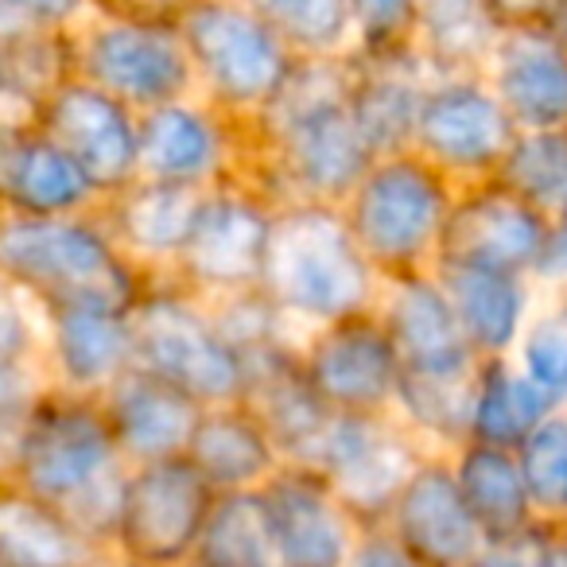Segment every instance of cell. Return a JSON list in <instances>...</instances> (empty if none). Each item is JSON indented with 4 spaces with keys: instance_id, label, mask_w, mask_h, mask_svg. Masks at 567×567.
I'll use <instances>...</instances> for the list:
<instances>
[{
    "instance_id": "obj_42",
    "label": "cell",
    "mask_w": 567,
    "mask_h": 567,
    "mask_svg": "<svg viewBox=\"0 0 567 567\" xmlns=\"http://www.w3.org/2000/svg\"><path fill=\"white\" fill-rule=\"evenodd\" d=\"M86 4L71 0H0V48L32 32H71Z\"/></svg>"
},
{
    "instance_id": "obj_8",
    "label": "cell",
    "mask_w": 567,
    "mask_h": 567,
    "mask_svg": "<svg viewBox=\"0 0 567 567\" xmlns=\"http://www.w3.org/2000/svg\"><path fill=\"white\" fill-rule=\"evenodd\" d=\"M136 370L187 393L198 409L241 401L245 362L221 334L214 308L175 280H152L133 303Z\"/></svg>"
},
{
    "instance_id": "obj_10",
    "label": "cell",
    "mask_w": 567,
    "mask_h": 567,
    "mask_svg": "<svg viewBox=\"0 0 567 567\" xmlns=\"http://www.w3.org/2000/svg\"><path fill=\"white\" fill-rule=\"evenodd\" d=\"M210 505L214 489L198 478L187 458L128 466L110 556H117L128 567L195 564Z\"/></svg>"
},
{
    "instance_id": "obj_41",
    "label": "cell",
    "mask_w": 567,
    "mask_h": 567,
    "mask_svg": "<svg viewBox=\"0 0 567 567\" xmlns=\"http://www.w3.org/2000/svg\"><path fill=\"white\" fill-rule=\"evenodd\" d=\"M43 316L24 292L0 280V365H40Z\"/></svg>"
},
{
    "instance_id": "obj_21",
    "label": "cell",
    "mask_w": 567,
    "mask_h": 567,
    "mask_svg": "<svg viewBox=\"0 0 567 567\" xmlns=\"http://www.w3.org/2000/svg\"><path fill=\"white\" fill-rule=\"evenodd\" d=\"M544 241H548V218L513 198L497 179H486L474 187H458L440 260H466V265L536 276Z\"/></svg>"
},
{
    "instance_id": "obj_9",
    "label": "cell",
    "mask_w": 567,
    "mask_h": 567,
    "mask_svg": "<svg viewBox=\"0 0 567 567\" xmlns=\"http://www.w3.org/2000/svg\"><path fill=\"white\" fill-rule=\"evenodd\" d=\"M276 214H280V203L249 175L203 190L190 214L179 265L167 280L206 303L260 288Z\"/></svg>"
},
{
    "instance_id": "obj_2",
    "label": "cell",
    "mask_w": 567,
    "mask_h": 567,
    "mask_svg": "<svg viewBox=\"0 0 567 567\" xmlns=\"http://www.w3.org/2000/svg\"><path fill=\"white\" fill-rule=\"evenodd\" d=\"M125 471L102 404L43 389L12 440L0 482L63 509L74 528L110 556Z\"/></svg>"
},
{
    "instance_id": "obj_51",
    "label": "cell",
    "mask_w": 567,
    "mask_h": 567,
    "mask_svg": "<svg viewBox=\"0 0 567 567\" xmlns=\"http://www.w3.org/2000/svg\"><path fill=\"white\" fill-rule=\"evenodd\" d=\"M187 567H198V564H187Z\"/></svg>"
},
{
    "instance_id": "obj_37",
    "label": "cell",
    "mask_w": 567,
    "mask_h": 567,
    "mask_svg": "<svg viewBox=\"0 0 567 567\" xmlns=\"http://www.w3.org/2000/svg\"><path fill=\"white\" fill-rule=\"evenodd\" d=\"M513 365L551 404L567 409V292H544L513 350Z\"/></svg>"
},
{
    "instance_id": "obj_29",
    "label": "cell",
    "mask_w": 567,
    "mask_h": 567,
    "mask_svg": "<svg viewBox=\"0 0 567 567\" xmlns=\"http://www.w3.org/2000/svg\"><path fill=\"white\" fill-rule=\"evenodd\" d=\"M505 32V0H416L412 51L432 79L482 74Z\"/></svg>"
},
{
    "instance_id": "obj_4",
    "label": "cell",
    "mask_w": 567,
    "mask_h": 567,
    "mask_svg": "<svg viewBox=\"0 0 567 567\" xmlns=\"http://www.w3.org/2000/svg\"><path fill=\"white\" fill-rule=\"evenodd\" d=\"M175 9L179 4L164 0L86 4L71 32L74 79L117 97L133 113L190 97L195 79Z\"/></svg>"
},
{
    "instance_id": "obj_12",
    "label": "cell",
    "mask_w": 567,
    "mask_h": 567,
    "mask_svg": "<svg viewBox=\"0 0 567 567\" xmlns=\"http://www.w3.org/2000/svg\"><path fill=\"white\" fill-rule=\"evenodd\" d=\"M424 455L393 416H331L308 466H316L358 528H381Z\"/></svg>"
},
{
    "instance_id": "obj_39",
    "label": "cell",
    "mask_w": 567,
    "mask_h": 567,
    "mask_svg": "<svg viewBox=\"0 0 567 567\" xmlns=\"http://www.w3.org/2000/svg\"><path fill=\"white\" fill-rule=\"evenodd\" d=\"M210 308H214V319H218L221 334H226L237 354H241V362L249 354H260V350L300 342V334L288 327V319L276 311V303L268 300L260 288L229 296V300H218V303H210Z\"/></svg>"
},
{
    "instance_id": "obj_36",
    "label": "cell",
    "mask_w": 567,
    "mask_h": 567,
    "mask_svg": "<svg viewBox=\"0 0 567 567\" xmlns=\"http://www.w3.org/2000/svg\"><path fill=\"white\" fill-rule=\"evenodd\" d=\"M513 198L533 206L540 218L567 210V128L517 133L494 175Z\"/></svg>"
},
{
    "instance_id": "obj_38",
    "label": "cell",
    "mask_w": 567,
    "mask_h": 567,
    "mask_svg": "<svg viewBox=\"0 0 567 567\" xmlns=\"http://www.w3.org/2000/svg\"><path fill=\"white\" fill-rule=\"evenodd\" d=\"M525 478L536 520L548 528H567V409L540 420L533 435L513 451Z\"/></svg>"
},
{
    "instance_id": "obj_3",
    "label": "cell",
    "mask_w": 567,
    "mask_h": 567,
    "mask_svg": "<svg viewBox=\"0 0 567 567\" xmlns=\"http://www.w3.org/2000/svg\"><path fill=\"white\" fill-rule=\"evenodd\" d=\"M260 292L303 339L319 327L373 311L381 276L350 237L339 206L292 203L276 214Z\"/></svg>"
},
{
    "instance_id": "obj_33",
    "label": "cell",
    "mask_w": 567,
    "mask_h": 567,
    "mask_svg": "<svg viewBox=\"0 0 567 567\" xmlns=\"http://www.w3.org/2000/svg\"><path fill=\"white\" fill-rule=\"evenodd\" d=\"M471 373H404L389 416L427 451L451 455L466 443V409H471Z\"/></svg>"
},
{
    "instance_id": "obj_50",
    "label": "cell",
    "mask_w": 567,
    "mask_h": 567,
    "mask_svg": "<svg viewBox=\"0 0 567 567\" xmlns=\"http://www.w3.org/2000/svg\"><path fill=\"white\" fill-rule=\"evenodd\" d=\"M94 567H128V564H121V559L117 556H102V559H97V564Z\"/></svg>"
},
{
    "instance_id": "obj_6",
    "label": "cell",
    "mask_w": 567,
    "mask_h": 567,
    "mask_svg": "<svg viewBox=\"0 0 567 567\" xmlns=\"http://www.w3.org/2000/svg\"><path fill=\"white\" fill-rule=\"evenodd\" d=\"M458 187L412 152L378 156L339 206L350 237L381 280L432 272L443 257Z\"/></svg>"
},
{
    "instance_id": "obj_31",
    "label": "cell",
    "mask_w": 567,
    "mask_h": 567,
    "mask_svg": "<svg viewBox=\"0 0 567 567\" xmlns=\"http://www.w3.org/2000/svg\"><path fill=\"white\" fill-rule=\"evenodd\" d=\"M102 556L63 509L0 482V567H94Z\"/></svg>"
},
{
    "instance_id": "obj_35",
    "label": "cell",
    "mask_w": 567,
    "mask_h": 567,
    "mask_svg": "<svg viewBox=\"0 0 567 567\" xmlns=\"http://www.w3.org/2000/svg\"><path fill=\"white\" fill-rule=\"evenodd\" d=\"M198 567H280L260 494L214 497L195 551Z\"/></svg>"
},
{
    "instance_id": "obj_5",
    "label": "cell",
    "mask_w": 567,
    "mask_h": 567,
    "mask_svg": "<svg viewBox=\"0 0 567 567\" xmlns=\"http://www.w3.org/2000/svg\"><path fill=\"white\" fill-rule=\"evenodd\" d=\"M0 280L40 311L90 300L133 308L152 284L121 257L97 210L74 218L0 214Z\"/></svg>"
},
{
    "instance_id": "obj_14",
    "label": "cell",
    "mask_w": 567,
    "mask_h": 567,
    "mask_svg": "<svg viewBox=\"0 0 567 567\" xmlns=\"http://www.w3.org/2000/svg\"><path fill=\"white\" fill-rule=\"evenodd\" d=\"M300 365L331 416H389L404 378L401 354L373 311L303 334Z\"/></svg>"
},
{
    "instance_id": "obj_44",
    "label": "cell",
    "mask_w": 567,
    "mask_h": 567,
    "mask_svg": "<svg viewBox=\"0 0 567 567\" xmlns=\"http://www.w3.org/2000/svg\"><path fill=\"white\" fill-rule=\"evenodd\" d=\"M342 567H420L385 528H362L354 551Z\"/></svg>"
},
{
    "instance_id": "obj_46",
    "label": "cell",
    "mask_w": 567,
    "mask_h": 567,
    "mask_svg": "<svg viewBox=\"0 0 567 567\" xmlns=\"http://www.w3.org/2000/svg\"><path fill=\"white\" fill-rule=\"evenodd\" d=\"M536 284L544 292H567V210L548 221V241L536 268Z\"/></svg>"
},
{
    "instance_id": "obj_45",
    "label": "cell",
    "mask_w": 567,
    "mask_h": 567,
    "mask_svg": "<svg viewBox=\"0 0 567 567\" xmlns=\"http://www.w3.org/2000/svg\"><path fill=\"white\" fill-rule=\"evenodd\" d=\"M540 536L544 525L536 533L513 536V540H486L471 567H536L540 564Z\"/></svg>"
},
{
    "instance_id": "obj_7",
    "label": "cell",
    "mask_w": 567,
    "mask_h": 567,
    "mask_svg": "<svg viewBox=\"0 0 567 567\" xmlns=\"http://www.w3.org/2000/svg\"><path fill=\"white\" fill-rule=\"evenodd\" d=\"M175 12L195 94L252 125L296 71L292 51L268 24L260 0H195Z\"/></svg>"
},
{
    "instance_id": "obj_22",
    "label": "cell",
    "mask_w": 567,
    "mask_h": 567,
    "mask_svg": "<svg viewBox=\"0 0 567 567\" xmlns=\"http://www.w3.org/2000/svg\"><path fill=\"white\" fill-rule=\"evenodd\" d=\"M373 316L393 339L404 373H471L478 365L435 272L381 280Z\"/></svg>"
},
{
    "instance_id": "obj_16",
    "label": "cell",
    "mask_w": 567,
    "mask_h": 567,
    "mask_svg": "<svg viewBox=\"0 0 567 567\" xmlns=\"http://www.w3.org/2000/svg\"><path fill=\"white\" fill-rule=\"evenodd\" d=\"M32 121L86 172L102 198L141 179V113L90 82H63Z\"/></svg>"
},
{
    "instance_id": "obj_27",
    "label": "cell",
    "mask_w": 567,
    "mask_h": 567,
    "mask_svg": "<svg viewBox=\"0 0 567 567\" xmlns=\"http://www.w3.org/2000/svg\"><path fill=\"white\" fill-rule=\"evenodd\" d=\"M183 458L214 489V497L260 494L288 466L265 424L241 401L198 412L195 435H190Z\"/></svg>"
},
{
    "instance_id": "obj_30",
    "label": "cell",
    "mask_w": 567,
    "mask_h": 567,
    "mask_svg": "<svg viewBox=\"0 0 567 567\" xmlns=\"http://www.w3.org/2000/svg\"><path fill=\"white\" fill-rule=\"evenodd\" d=\"M451 474L482 540H513L540 528L513 451L463 443L458 451H451Z\"/></svg>"
},
{
    "instance_id": "obj_34",
    "label": "cell",
    "mask_w": 567,
    "mask_h": 567,
    "mask_svg": "<svg viewBox=\"0 0 567 567\" xmlns=\"http://www.w3.org/2000/svg\"><path fill=\"white\" fill-rule=\"evenodd\" d=\"M296 63H347L354 55V0H260Z\"/></svg>"
},
{
    "instance_id": "obj_28",
    "label": "cell",
    "mask_w": 567,
    "mask_h": 567,
    "mask_svg": "<svg viewBox=\"0 0 567 567\" xmlns=\"http://www.w3.org/2000/svg\"><path fill=\"white\" fill-rule=\"evenodd\" d=\"M427 82L432 74L412 48L396 55L350 59L347 110L373 159L412 148V128H416Z\"/></svg>"
},
{
    "instance_id": "obj_43",
    "label": "cell",
    "mask_w": 567,
    "mask_h": 567,
    "mask_svg": "<svg viewBox=\"0 0 567 567\" xmlns=\"http://www.w3.org/2000/svg\"><path fill=\"white\" fill-rule=\"evenodd\" d=\"M43 389L48 381H43L40 365H0V474H4L20 424L43 396Z\"/></svg>"
},
{
    "instance_id": "obj_17",
    "label": "cell",
    "mask_w": 567,
    "mask_h": 567,
    "mask_svg": "<svg viewBox=\"0 0 567 567\" xmlns=\"http://www.w3.org/2000/svg\"><path fill=\"white\" fill-rule=\"evenodd\" d=\"M40 373L48 389L102 401L136 365L133 308L121 303H55L43 308Z\"/></svg>"
},
{
    "instance_id": "obj_49",
    "label": "cell",
    "mask_w": 567,
    "mask_h": 567,
    "mask_svg": "<svg viewBox=\"0 0 567 567\" xmlns=\"http://www.w3.org/2000/svg\"><path fill=\"white\" fill-rule=\"evenodd\" d=\"M544 24L551 28V35L567 51V0H544Z\"/></svg>"
},
{
    "instance_id": "obj_18",
    "label": "cell",
    "mask_w": 567,
    "mask_h": 567,
    "mask_svg": "<svg viewBox=\"0 0 567 567\" xmlns=\"http://www.w3.org/2000/svg\"><path fill=\"white\" fill-rule=\"evenodd\" d=\"M260 502L272 525L280 567H342L362 536L358 520L316 466L288 463L260 489Z\"/></svg>"
},
{
    "instance_id": "obj_48",
    "label": "cell",
    "mask_w": 567,
    "mask_h": 567,
    "mask_svg": "<svg viewBox=\"0 0 567 567\" xmlns=\"http://www.w3.org/2000/svg\"><path fill=\"white\" fill-rule=\"evenodd\" d=\"M536 567H567V528H548L540 536V564Z\"/></svg>"
},
{
    "instance_id": "obj_15",
    "label": "cell",
    "mask_w": 567,
    "mask_h": 567,
    "mask_svg": "<svg viewBox=\"0 0 567 567\" xmlns=\"http://www.w3.org/2000/svg\"><path fill=\"white\" fill-rule=\"evenodd\" d=\"M482 79L517 133L567 128V51L544 24V0H505V32Z\"/></svg>"
},
{
    "instance_id": "obj_20",
    "label": "cell",
    "mask_w": 567,
    "mask_h": 567,
    "mask_svg": "<svg viewBox=\"0 0 567 567\" xmlns=\"http://www.w3.org/2000/svg\"><path fill=\"white\" fill-rule=\"evenodd\" d=\"M102 206L97 187L35 121H0V214L74 218Z\"/></svg>"
},
{
    "instance_id": "obj_13",
    "label": "cell",
    "mask_w": 567,
    "mask_h": 567,
    "mask_svg": "<svg viewBox=\"0 0 567 567\" xmlns=\"http://www.w3.org/2000/svg\"><path fill=\"white\" fill-rule=\"evenodd\" d=\"M249 125L226 117L198 94L141 113V179L203 195L249 172Z\"/></svg>"
},
{
    "instance_id": "obj_25",
    "label": "cell",
    "mask_w": 567,
    "mask_h": 567,
    "mask_svg": "<svg viewBox=\"0 0 567 567\" xmlns=\"http://www.w3.org/2000/svg\"><path fill=\"white\" fill-rule=\"evenodd\" d=\"M97 404H102V416L125 466L183 458L195 435L198 412H203L187 393L136 365Z\"/></svg>"
},
{
    "instance_id": "obj_24",
    "label": "cell",
    "mask_w": 567,
    "mask_h": 567,
    "mask_svg": "<svg viewBox=\"0 0 567 567\" xmlns=\"http://www.w3.org/2000/svg\"><path fill=\"white\" fill-rule=\"evenodd\" d=\"M241 404L265 424V432L280 447L284 463L308 466L327 424H331V409L319 401L300 365V342L245 358Z\"/></svg>"
},
{
    "instance_id": "obj_1",
    "label": "cell",
    "mask_w": 567,
    "mask_h": 567,
    "mask_svg": "<svg viewBox=\"0 0 567 567\" xmlns=\"http://www.w3.org/2000/svg\"><path fill=\"white\" fill-rule=\"evenodd\" d=\"M347 63H296L292 79L249 125V179L260 183L280 206H342L373 152L365 148L347 110Z\"/></svg>"
},
{
    "instance_id": "obj_19",
    "label": "cell",
    "mask_w": 567,
    "mask_h": 567,
    "mask_svg": "<svg viewBox=\"0 0 567 567\" xmlns=\"http://www.w3.org/2000/svg\"><path fill=\"white\" fill-rule=\"evenodd\" d=\"M381 528L420 567H471L486 544L455 486L451 455L420 458Z\"/></svg>"
},
{
    "instance_id": "obj_11",
    "label": "cell",
    "mask_w": 567,
    "mask_h": 567,
    "mask_svg": "<svg viewBox=\"0 0 567 567\" xmlns=\"http://www.w3.org/2000/svg\"><path fill=\"white\" fill-rule=\"evenodd\" d=\"M513 136L517 128L489 82L482 74H455L427 82L409 152L455 187H474L494 179Z\"/></svg>"
},
{
    "instance_id": "obj_40",
    "label": "cell",
    "mask_w": 567,
    "mask_h": 567,
    "mask_svg": "<svg viewBox=\"0 0 567 567\" xmlns=\"http://www.w3.org/2000/svg\"><path fill=\"white\" fill-rule=\"evenodd\" d=\"M416 0H354V55L378 59L412 48Z\"/></svg>"
},
{
    "instance_id": "obj_23",
    "label": "cell",
    "mask_w": 567,
    "mask_h": 567,
    "mask_svg": "<svg viewBox=\"0 0 567 567\" xmlns=\"http://www.w3.org/2000/svg\"><path fill=\"white\" fill-rule=\"evenodd\" d=\"M432 272L440 276L471 354L478 362L513 358L536 303H540L536 276L466 265V260H440Z\"/></svg>"
},
{
    "instance_id": "obj_32",
    "label": "cell",
    "mask_w": 567,
    "mask_h": 567,
    "mask_svg": "<svg viewBox=\"0 0 567 567\" xmlns=\"http://www.w3.org/2000/svg\"><path fill=\"white\" fill-rule=\"evenodd\" d=\"M556 412L533 381L513 365V358L478 362L471 378V409H466V443L497 451H517L540 420Z\"/></svg>"
},
{
    "instance_id": "obj_47",
    "label": "cell",
    "mask_w": 567,
    "mask_h": 567,
    "mask_svg": "<svg viewBox=\"0 0 567 567\" xmlns=\"http://www.w3.org/2000/svg\"><path fill=\"white\" fill-rule=\"evenodd\" d=\"M0 121H32V110L24 105L20 90L12 86V74L0 59Z\"/></svg>"
},
{
    "instance_id": "obj_26",
    "label": "cell",
    "mask_w": 567,
    "mask_h": 567,
    "mask_svg": "<svg viewBox=\"0 0 567 567\" xmlns=\"http://www.w3.org/2000/svg\"><path fill=\"white\" fill-rule=\"evenodd\" d=\"M195 203L198 195H190V190L167 187L156 179H133L125 190L102 198L97 214H102L121 257L136 272L148 280H167L179 265Z\"/></svg>"
}]
</instances>
